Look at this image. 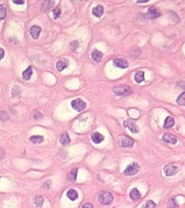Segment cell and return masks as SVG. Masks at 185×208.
Listing matches in <instances>:
<instances>
[{
    "instance_id": "22",
    "label": "cell",
    "mask_w": 185,
    "mask_h": 208,
    "mask_svg": "<svg viewBox=\"0 0 185 208\" xmlns=\"http://www.w3.org/2000/svg\"><path fill=\"white\" fill-rule=\"evenodd\" d=\"M30 140L31 142H33L35 144H40L43 141L44 138H43V136L41 135H32L30 138Z\"/></svg>"
},
{
    "instance_id": "26",
    "label": "cell",
    "mask_w": 185,
    "mask_h": 208,
    "mask_svg": "<svg viewBox=\"0 0 185 208\" xmlns=\"http://www.w3.org/2000/svg\"><path fill=\"white\" fill-rule=\"evenodd\" d=\"M55 4V2L54 1H45L43 4H42V10L45 11H48V10H49V9L53 6Z\"/></svg>"
},
{
    "instance_id": "16",
    "label": "cell",
    "mask_w": 185,
    "mask_h": 208,
    "mask_svg": "<svg viewBox=\"0 0 185 208\" xmlns=\"http://www.w3.org/2000/svg\"><path fill=\"white\" fill-rule=\"evenodd\" d=\"M68 66L67 60H59L56 63V69L58 71H62L64 69H66Z\"/></svg>"
},
{
    "instance_id": "17",
    "label": "cell",
    "mask_w": 185,
    "mask_h": 208,
    "mask_svg": "<svg viewBox=\"0 0 185 208\" xmlns=\"http://www.w3.org/2000/svg\"><path fill=\"white\" fill-rule=\"evenodd\" d=\"M32 67L31 66H29L28 68L26 69L23 72L22 74V76H23V78L26 80V81H28V80H30L31 77H32Z\"/></svg>"
},
{
    "instance_id": "24",
    "label": "cell",
    "mask_w": 185,
    "mask_h": 208,
    "mask_svg": "<svg viewBox=\"0 0 185 208\" xmlns=\"http://www.w3.org/2000/svg\"><path fill=\"white\" fill-rule=\"evenodd\" d=\"M44 200L42 196H37L35 199H34V204L36 205L37 207H42V205H43Z\"/></svg>"
},
{
    "instance_id": "10",
    "label": "cell",
    "mask_w": 185,
    "mask_h": 208,
    "mask_svg": "<svg viewBox=\"0 0 185 208\" xmlns=\"http://www.w3.org/2000/svg\"><path fill=\"white\" fill-rule=\"evenodd\" d=\"M114 66L118 67L120 69H126L129 66V63L126 61V59H123V58H117L114 61Z\"/></svg>"
},
{
    "instance_id": "11",
    "label": "cell",
    "mask_w": 185,
    "mask_h": 208,
    "mask_svg": "<svg viewBox=\"0 0 185 208\" xmlns=\"http://www.w3.org/2000/svg\"><path fill=\"white\" fill-rule=\"evenodd\" d=\"M41 31H42L41 27H39L37 25H34L30 28V33L31 35V37H32V38L37 39L39 38V35L41 33Z\"/></svg>"
},
{
    "instance_id": "32",
    "label": "cell",
    "mask_w": 185,
    "mask_h": 208,
    "mask_svg": "<svg viewBox=\"0 0 185 208\" xmlns=\"http://www.w3.org/2000/svg\"><path fill=\"white\" fill-rule=\"evenodd\" d=\"M4 56V51L2 49V48H0V60L3 59Z\"/></svg>"
},
{
    "instance_id": "9",
    "label": "cell",
    "mask_w": 185,
    "mask_h": 208,
    "mask_svg": "<svg viewBox=\"0 0 185 208\" xmlns=\"http://www.w3.org/2000/svg\"><path fill=\"white\" fill-rule=\"evenodd\" d=\"M147 15L150 19H156V18H157L161 16V12L154 7H150L148 9Z\"/></svg>"
},
{
    "instance_id": "6",
    "label": "cell",
    "mask_w": 185,
    "mask_h": 208,
    "mask_svg": "<svg viewBox=\"0 0 185 208\" xmlns=\"http://www.w3.org/2000/svg\"><path fill=\"white\" fill-rule=\"evenodd\" d=\"M133 144H134V140L130 138L129 136L124 135L120 139V145L123 148H131Z\"/></svg>"
},
{
    "instance_id": "27",
    "label": "cell",
    "mask_w": 185,
    "mask_h": 208,
    "mask_svg": "<svg viewBox=\"0 0 185 208\" xmlns=\"http://www.w3.org/2000/svg\"><path fill=\"white\" fill-rule=\"evenodd\" d=\"M6 17V8L4 4H0V21H2Z\"/></svg>"
},
{
    "instance_id": "14",
    "label": "cell",
    "mask_w": 185,
    "mask_h": 208,
    "mask_svg": "<svg viewBox=\"0 0 185 208\" xmlns=\"http://www.w3.org/2000/svg\"><path fill=\"white\" fill-rule=\"evenodd\" d=\"M91 56H92V59L94 61V62H101L102 57H103V53L101 52L100 51H97V50H94L92 51V54H91Z\"/></svg>"
},
{
    "instance_id": "20",
    "label": "cell",
    "mask_w": 185,
    "mask_h": 208,
    "mask_svg": "<svg viewBox=\"0 0 185 208\" xmlns=\"http://www.w3.org/2000/svg\"><path fill=\"white\" fill-rule=\"evenodd\" d=\"M67 197L72 201L76 200L78 199V193L75 190V189H70L68 190L67 193Z\"/></svg>"
},
{
    "instance_id": "19",
    "label": "cell",
    "mask_w": 185,
    "mask_h": 208,
    "mask_svg": "<svg viewBox=\"0 0 185 208\" xmlns=\"http://www.w3.org/2000/svg\"><path fill=\"white\" fill-rule=\"evenodd\" d=\"M60 143L62 145H67L70 143V138L68 136V134L67 133H63L62 135H61V138H60Z\"/></svg>"
},
{
    "instance_id": "33",
    "label": "cell",
    "mask_w": 185,
    "mask_h": 208,
    "mask_svg": "<svg viewBox=\"0 0 185 208\" xmlns=\"http://www.w3.org/2000/svg\"><path fill=\"white\" fill-rule=\"evenodd\" d=\"M4 151L3 149L0 148V160L2 159V158H4Z\"/></svg>"
},
{
    "instance_id": "21",
    "label": "cell",
    "mask_w": 185,
    "mask_h": 208,
    "mask_svg": "<svg viewBox=\"0 0 185 208\" xmlns=\"http://www.w3.org/2000/svg\"><path fill=\"white\" fill-rule=\"evenodd\" d=\"M174 124H175L174 118L171 117V116H168V117H166V119L164 121V128H170V127L174 126Z\"/></svg>"
},
{
    "instance_id": "7",
    "label": "cell",
    "mask_w": 185,
    "mask_h": 208,
    "mask_svg": "<svg viewBox=\"0 0 185 208\" xmlns=\"http://www.w3.org/2000/svg\"><path fill=\"white\" fill-rule=\"evenodd\" d=\"M163 140L166 143H169V144H172L175 145L177 142V136L174 135H171V134H165L163 135Z\"/></svg>"
},
{
    "instance_id": "34",
    "label": "cell",
    "mask_w": 185,
    "mask_h": 208,
    "mask_svg": "<svg viewBox=\"0 0 185 208\" xmlns=\"http://www.w3.org/2000/svg\"><path fill=\"white\" fill-rule=\"evenodd\" d=\"M13 3H14V4H24V1H15V0L13 1Z\"/></svg>"
},
{
    "instance_id": "3",
    "label": "cell",
    "mask_w": 185,
    "mask_h": 208,
    "mask_svg": "<svg viewBox=\"0 0 185 208\" xmlns=\"http://www.w3.org/2000/svg\"><path fill=\"white\" fill-rule=\"evenodd\" d=\"M71 106L75 110L78 111V112H80V111L84 110L85 108H86L87 104H86V102H83V101L80 100V99H75V100L72 101Z\"/></svg>"
},
{
    "instance_id": "13",
    "label": "cell",
    "mask_w": 185,
    "mask_h": 208,
    "mask_svg": "<svg viewBox=\"0 0 185 208\" xmlns=\"http://www.w3.org/2000/svg\"><path fill=\"white\" fill-rule=\"evenodd\" d=\"M93 16H95L97 17H101L103 13H104V7L102 5H97L96 7L92 9V11Z\"/></svg>"
},
{
    "instance_id": "8",
    "label": "cell",
    "mask_w": 185,
    "mask_h": 208,
    "mask_svg": "<svg viewBox=\"0 0 185 208\" xmlns=\"http://www.w3.org/2000/svg\"><path fill=\"white\" fill-rule=\"evenodd\" d=\"M125 127H127L131 133H139V127L135 124V122L131 120H127L124 122Z\"/></svg>"
},
{
    "instance_id": "1",
    "label": "cell",
    "mask_w": 185,
    "mask_h": 208,
    "mask_svg": "<svg viewBox=\"0 0 185 208\" xmlns=\"http://www.w3.org/2000/svg\"><path fill=\"white\" fill-rule=\"evenodd\" d=\"M132 92V90L129 86L126 85H120L114 88V93L119 96H125V95H129Z\"/></svg>"
},
{
    "instance_id": "2",
    "label": "cell",
    "mask_w": 185,
    "mask_h": 208,
    "mask_svg": "<svg viewBox=\"0 0 185 208\" xmlns=\"http://www.w3.org/2000/svg\"><path fill=\"white\" fill-rule=\"evenodd\" d=\"M99 200H100L101 205L108 206L114 201V197H113L112 193H107V192H103L99 195Z\"/></svg>"
},
{
    "instance_id": "35",
    "label": "cell",
    "mask_w": 185,
    "mask_h": 208,
    "mask_svg": "<svg viewBox=\"0 0 185 208\" xmlns=\"http://www.w3.org/2000/svg\"><path fill=\"white\" fill-rule=\"evenodd\" d=\"M148 0H145V1H138V3H147Z\"/></svg>"
},
{
    "instance_id": "5",
    "label": "cell",
    "mask_w": 185,
    "mask_h": 208,
    "mask_svg": "<svg viewBox=\"0 0 185 208\" xmlns=\"http://www.w3.org/2000/svg\"><path fill=\"white\" fill-rule=\"evenodd\" d=\"M164 174L166 176H174L179 171L178 166H175V165H167L164 167Z\"/></svg>"
},
{
    "instance_id": "30",
    "label": "cell",
    "mask_w": 185,
    "mask_h": 208,
    "mask_svg": "<svg viewBox=\"0 0 185 208\" xmlns=\"http://www.w3.org/2000/svg\"><path fill=\"white\" fill-rule=\"evenodd\" d=\"M168 206L170 208H175L177 206V204L175 202V200H170V201H169Z\"/></svg>"
},
{
    "instance_id": "15",
    "label": "cell",
    "mask_w": 185,
    "mask_h": 208,
    "mask_svg": "<svg viewBox=\"0 0 185 208\" xmlns=\"http://www.w3.org/2000/svg\"><path fill=\"white\" fill-rule=\"evenodd\" d=\"M77 173H78V169L77 168H74L72 169L67 175V179L71 181V182H75L77 178Z\"/></svg>"
},
{
    "instance_id": "25",
    "label": "cell",
    "mask_w": 185,
    "mask_h": 208,
    "mask_svg": "<svg viewBox=\"0 0 185 208\" xmlns=\"http://www.w3.org/2000/svg\"><path fill=\"white\" fill-rule=\"evenodd\" d=\"M177 103L180 106L185 107V92H183L177 99Z\"/></svg>"
},
{
    "instance_id": "23",
    "label": "cell",
    "mask_w": 185,
    "mask_h": 208,
    "mask_svg": "<svg viewBox=\"0 0 185 208\" xmlns=\"http://www.w3.org/2000/svg\"><path fill=\"white\" fill-rule=\"evenodd\" d=\"M134 79L136 82H138V83H140V82H142L144 80V73L143 71H139V72H137L135 74V77Z\"/></svg>"
},
{
    "instance_id": "18",
    "label": "cell",
    "mask_w": 185,
    "mask_h": 208,
    "mask_svg": "<svg viewBox=\"0 0 185 208\" xmlns=\"http://www.w3.org/2000/svg\"><path fill=\"white\" fill-rule=\"evenodd\" d=\"M130 197L131 200H137L141 198V193H140V192L139 191L138 188H133V189L130 192Z\"/></svg>"
},
{
    "instance_id": "28",
    "label": "cell",
    "mask_w": 185,
    "mask_h": 208,
    "mask_svg": "<svg viewBox=\"0 0 185 208\" xmlns=\"http://www.w3.org/2000/svg\"><path fill=\"white\" fill-rule=\"evenodd\" d=\"M156 206H157V205L155 202H153L152 200H148L141 208H155Z\"/></svg>"
},
{
    "instance_id": "31",
    "label": "cell",
    "mask_w": 185,
    "mask_h": 208,
    "mask_svg": "<svg viewBox=\"0 0 185 208\" xmlns=\"http://www.w3.org/2000/svg\"><path fill=\"white\" fill-rule=\"evenodd\" d=\"M82 208H93V206L90 203H86L82 206Z\"/></svg>"
},
{
    "instance_id": "12",
    "label": "cell",
    "mask_w": 185,
    "mask_h": 208,
    "mask_svg": "<svg viewBox=\"0 0 185 208\" xmlns=\"http://www.w3.org/2000/svg\"><path fill=\"white\" fill-rule=\"evenodd\" d=\"M91 139H92V142H94L95 144H100L101 142H102L104 140V135H102L100 133H93L91 136Z\"/></svg>"
},
{
    "instance_id": "4",
    "label": "cell",
    "mask_w": 185,
    "mask_h": 208,
    "mask_svg": "<svg viewBox=\"0 0 185 208\" xmlns=\"http://www.w3.org/2000/svg\"><path fill=\"white\" fill-rule=\"evenodd\" d=\"M139 171V166L138 163L133 162L130 164L129 166H127L126 170L124 171V174L125 175H134V174H138Z\"/></svg>"
},
{
    "instance_id": "29",
    "label": "cell",
    "mask_w": 185,
    "mask_h": 208,
    "mask_svg": "<svg viewBox=\"0 0 185 208\" xmlns=\"http://www.w3.org/2000/svg\"><path fill=\"white\" fill-rule=\"evenodd\" d=\"M53 14H54V18L57 19L61 15V9L59 7H56L53 10Z\"/></svg>"
}]
</instances>
